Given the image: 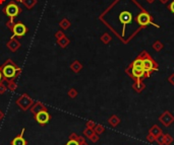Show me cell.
I'll list each match as a JSON object with an SVG mask.
<instances>
[{
    "instance_id": "cell-6",
    "label": "cell",
    "mask_w": 174,
    "mask_h": 145,
    "mask_svg": "<svg viewBox=\"0 0 174 145\" xmlns=\"http://www.w3.org/2000/svg\"><path fill=\"white\" fill-rule=\"evenodd\" d=\"M159 121L162 123L165 127H169L174 122V117L170 112H165L162 116L159 118Z\"/></svg>"
},
{
    "instance_id": "cell-17",
    "label": "cell",
    "mask_w": 174,
    "mask_h": 145,
    "mask_svg": "<svg viewBox=\"0 0 174 145\" xmlns=\"http://www.w3.org/2000/svg\"><path fill=\"white\" fill-rule=\"evenodd\" d=\"M119 123H120V119H119L117 116H115V115L109 119V124H110L111 126H113V127H116Z\"/></svg>"
},
{
    "instance_id": "cell-5",
    "label": "cell",
    "mask_w": 174,
    "mask_h": 145,
    "mask_svg": "<svg viewBox=\"0 0 174 145\" xmlns=\"http://www.w3.org/2000/svg\"><path fill=\"white\" fill-rule=\"evenodd\" d=\"M21 42H19V38H16V37H13V36H12L10 38V40L6 43V47L8 48L9 51H11V52H16V51L21 48Z\"/></svg>"
},
{
    "instance_id": "cell-1",
    "label": "cell",
    "mask_w": 174,
    "mask_h": 145,
    "mask_svg": "<svg viewBox=\"0 0 174 145\" xmlns=\"http://www.w3.org/2000/svg\"><path fill=\"white\" fill-rule=\"evenodd\" d=\"M0 70H1L3 78H5L8 81H12V80L19 75V73L21 72V68H19V66H16V64L13 63V61L10 60V59H8V60L0 67Z\"/></svg>"
},
{
    "instance_id": "cell-22",
    "label": "cell",
    "mask_w": 174,
    "mask_h": 145,
    "mask_svg": "<svg viewBox=\"0 0 174 145\" xmlns=\"http://www.w3.org/2000/svg\"><path fill=\"white\" fill-rule=\"evenodd\" d=\"M64 36H65V34H64L62 31H57L56 33H55V35H54V37H55V39H56L57 41H58L59 39L63 38Z\"/></svg>"
},
{
    "instance_id": "cell-14",
    "label": "cell",
    "mask_w": 174,
    "mask_h": 145,
    "mask_svg": "<svg viewBox=\"0 0 174 145\" xmlns=\"http://www.w3.org/2000/svg\"><path fill=\"white\" fill-rule=\"evenodd\" d=\"M149 133L152 134L153 136H155L156 138H157L159 135L162 133V130H161V128L159 126H157V125H154V126L152 127L150 130H149Z\"/></svg>"
},
{
    "instance_id": "cell-8",
    "label": "cell",
    "mask_w": 174,
    "mask_h": 145,
    "mask_svg": "<svg viewBox=\"0 0 174 145\" xmlns=\"http://www.w3.org/2000/svg\"><path fill=\"white\" fill-rule=\"evenodd\" d=\"M131 19H133V15H131V13L128 11H122L119 14V21H120V23L123 24L130 23Z\"/></svg>"
},
{
    "instance_id": "cell-24",
    "label": "cell",
    "mask_w": 174,
    "mask_h": 145,
    "mask_svg": "<svg viewBox=\"0 0 174 145\" xmlns=\"http://www.w3.org/2000/svg\"><path fill=\"white\" fill-rule=\"evenodd\" d=\"M133 87H135V89L138 90V92H141V90L144 88V84H141V83H136V84Z\"/></svg>"
},
{
    "instance_id": "cell-19",
    "label": "cell",
    "mask_w": 174,
    "mask_h": 145,
    "mask_svg": "<svg viewBox=\"0 0 174 145\" xmlns=\"http://www.w3.org/2000/svg\"><path fill=\"white\" fill-rule=\"evenodd\" d=\"M173 142V137L170 134H165V139H164V145H171Z\"/></svg>"
},
{
    "instance_id": "cell-15",
    "label": "cell",
    "mask_w": 174,
    "mask_h": 145,
    "mask_svg": "<svg viewBox=\"0 0 174 145\" xmlns=\"http://www.w3.org/2000/svg\"><path fill=\"white\" fill-rule=\"evenodd\" d=\"M57 43H58V45L61 47V48H66L68 45H69V43H70V41H69V39L67 38L66 36H64L63 38H61V39H59L58 41H57Z\"/></svg>"
},
{
    "instance_id": "cell-27",
    "label": "cell",
    "mask_w": 174,
    "mask_h": 145,
    "mask_svg": "<svg viewBox=\"0 0 174 145\" xmlns=\"http://www.w3.org/2000/svg\"><path fill=\"white\" fill-rule=\"evenodd\" d=\"M68 94L70 95L71 97H76V90H74V89H71L70 92H68Z\"/></svg>"
},
{
    "instance_id": "cell-7",
    "label": "cell",
    "mask_w": 174,
    "mask_h": 145,
    "mask_svg": "<svg viewBox=\"0 0 174 145\" xmlns=\"http://www.w3.org/2000/svg\"><path fill=\"white\" fill-rule=\"evenodd\" d=\"M17 104L21 105V109L27 110L30 105L33 104V100H31V97H29L27 94H24V95H23V97H21V99L17 100Z\"/></svg>"
},
{
    "instance_id": "cell-2",
    "label": "cell",
    "mask_w": 174,
    "mask_h": 145,
    "mask_svg": "<svg viewBox=\"0 0 174 145\" xmlns=\"http://www.w3.org/2000/svg\"><path fill=\"white\" fill-rule=\"evenodd\" d=\"M2 12L9 18L8 19L9 21L13 23L14 18H17V16L21 13V6L17 4L16 1H10V2H8V4H6V5L2 8Z\"/></svg>"
},
{
    "instance_id": "cell-30",
    "label": "cell",
    "mask_w": 174,
    "mask_h": 145,
    "mask_svg": "<svg viewBox=\"0 0 174 145\" xmlns=\"http://www.w3.org/2000/svg\"><path fill=\"white\" fill-rule=\"evenodd\" d=\"M170 10L172 11L173 13H174V1L172 2V3L170 4Z\"/></svg>"
},
{
    "instance_id": "cell-4",
    "label": "cell",
    "mask_w": 174,
    "mask_h": 145,
    "mask_svg": "<svg viewBox=\"0 0 174 145\" xmlns=\"http://www.w3.org/2000/svg\"><path fill=\"white\" fill-rule=\"evenodd\" d=\"M35 118H36V121L41 125H45L49 122L50 120V115L47 112L46 110H42L39 111L38 113L35 114Z\"/></svg>"
},
{
    "instance_id": "cell-11",
    "label": "cell",
    "mask_w": 174,
    "mask_h": 145,
    "mask_svg": "<svg viewBox=\"0 0 174 145\" xmlns=\"http://www.w3.org/2000/svg\"><path fill=\"white\" fill-rule=\"evenodd\" d=\"M131 73H133V75L135 76V77L141 78V77H143V76L145 75L146 71H145V69H144V67H135V66H133Z\"/></svg>"
},
{
    "instance_id": "cell-3",
    "label": "cell",
    "mask_w": 174,
    "mask_h": 145,
    "mask_svg": "<svg viewBox=\"0 0 174 145\" xmlns=\"http://www.w3.org/2000/svg\"><path fill=\"white\" fill-rule=\"evenodd\" d=\"M9 29H11L12 36L16 37V38H21V37H24L29 31L28 26H27L24 23H21V21L13 23H12V26L9 28Z\"/></svg>"
},
{
    "instance_id": "cell-20",
    "label": "cell",
    "mask_w": 174,
    "mask_h": 145,
    "mask_svg": "<svg viewBox=\"0 0 174 145\" xmlns=\"http://www.w3.org/2000/svg\"><path fill=\"white\" fill-rule=\"evenodd\" d=\"M164 139H165V134L161 133L159 136L156 138L155 142L157 143L158 145H164Z\"/></svg>"
},
{
    "instance_id": "cell-18",
    "label": "cell",
    "mask_w": 174,
    "mask_h": 145,
    "mask_svg": "<svg viewBox=\"0 0 174 145\" xmlns=\"http://www.w3.org/2000/svg\"><path fill=\"white\" fill-rule=\"evenodd\" d=\"M81 67H83V66H81V64L79 63L78 61H74V62L70 65V68L74 71V72H78V71L81 69Z\"/></svg>"
},
{
    "instance_id": "cell-32",
    "label": "cell",
    "mask_w": 174,
    "mask_h": 145,
    "mask_svg": "<svg viewBox=\"0 0 174 145\" xmlns=\"http://www.w3.org/2000/svg\"><path fill=\"white\" fill-rule=\"evenodd\" d=\"M5 1H6V0H0V5H2V4H3Z\"/></svg>"
},
{
    "instance_id": "cell-26",
    "label": "cell",
    "mask_w": 174,
    "mask_h": 145,
    "mask_svg": "<svg viewBox=\"0 0 174 145\" xmlns=\"http://www.w3.org/2000/svg\"><path fill=\"white\" fill-rule=\"evenodd\" d=\"M96 131H97V133H102V132L104 131V128L102 126H98L96 128Z\"/></svg>"
},
{
    "instance_id": "cell-10",
    "label": "cell",
    "mask_w": 174,
    "mask_h": 145,
    "mask_svg": "<svg viewBox=\"0 0 174 145\" xmlns=\"http://www.w3.org/2000/svg\"><path fill=\"white\" fill-rule=\"evenodd\" d=\"M143 64H144V69H145L146 73L147 72H150L155 68V64H154L153 61L151 60V59L149 58H146L143 60Z\"/></svg>"
},
{
    "instance_id": "cell-12",
    "label": "cell",
    "mask_w": 174,
    "mask_h": 145,
    "mask_svg": "<svg viewBox=\"0 0 174 145\" xmlns=\"http://www.w3.org/2000/svg\"><path fill=\"white\" fill-rule=\"evenodd\" d=\"M21 3L24 4V6L26 7L27 9H33L35 6L38 3V0H23Z\"/></svg>"
},
{
    "instance_id": "cell-9",
    "label": "cell",
    "mask_w": 174,
    "mask_h": 145,
    "mask_svg": "<svg viewBox=\"0 0 174 145\" xmlns=\"http://www.w3.org/2000/svg\"><path fill=\"white\" fill-rule=\"evenodd\" d=\"M136 21H138V24H141V26H147V24L150 23L151 18H150V15H149L148 13L143 12V13L138 14V18H136Z\"/></svg>"
},
{
    "instance_id": "cell-23",
    "label": "cell",
    "mask_w": 174,
    "mask_h": 145,
    "mask_svg": "<svg viewBox=\"0 0 174 145\" xmlns=\"http://www.w3.org/2000/svg\"><path fill=\"white\" fill-rule=\"evenodd\" d=\"M146 138H147V141H148L149 143H154V142H155V140H156V137L153 136V135L150 134V133L147 135Z\"/></svg>"
},
{
    "instance_id": "cell-13",
    "label": "cell",
    "mask_w": 174,
    "mask_h": 145,
    "mask_svg": "<svg viewBox=\"0 0 174 145\" xmlns=\"http://www.w3.org/2000/svg\"><path fill=\"white\" fill-rule=\"evenodd\" d=\"M11 145H27L26 140H24V138L23 137V133L12 140Z\"/></svg>"
},
{
    "instance_id": "cell-33",
    "label": "cell",
    "mask_w": 174,
    "mask_h": 145,
    "mask_svg": "<svg viewBox=\"0 0 174 145\" xmlns=\"http://www.w3.org/2000/svg\"><path fill=\"white\" fill-rule=\"evenodd\" d=\"M16 2H21L23 0H16Z\"/></svg>"
},
{
    "instance_id": "cell-31",
    "label": "cell",
    "mask_w": 174,
    "mask_h": 145,
    "mask_svg": "<svg viewBox=\"0 0 174 145\" xmlns=\"http://www.w3.org/2000/svg\"><path fill=\"white\" fill-rule=\"evenodd\" d=\"M2 79H3V76H2V73H1V70H0V83H1Z\"/></svg>"
},
{
    "instance_id": "cell-25",
    "label": "cell",
    "mask_w": 174,
    "mask_h": 145,
    "mask_svg": "<svg viewBox=\"0 0 174 145\" xmlns=\"http://www.w3.org/2000/svg\"><path fill=\"white\" fill-rule=\"evenodd\" d=\"M66 145H79V144L78 143V141H76V140H69Z\"/></svg>"
},
{
    "instance_id": "cell-28",
    "label": "cell",
    "mask_w": 174,
    "mask_h": 145,
    "mask_svg": "<svg viewBox=\"0 0 174 145\" xmlns=\"http://www.w3.org/2000/svg\"><path fill=\"white\" fill-rule=\"evenodd\" d=\"M102 41H103L104 43H108V41H109V37H108V36H106V35H104L103 37H102Z\"/></svg>"
},
{
    "instance_id": "cell-29",
    "label": "cell",
    "mask_w": 174,
    "mask_h": 145,
    "mask_svg": "<svg viewBox=\"0 0 174 145\" xmlns=\"http://www.w3.org/2000/svg\"><path fill=\"white\" fill-rule=\"evenodd\" d=\"M169 81L172 83V84H174V74H173V75H171L170 77H169Z\"/></svg>"
},
{
    "instance_id": "cell-21",
    "label": "cell",
    "mask_w": 174,
    "mask_h": 145,
    "mask_svg": "<svg viewBox=\"0 0 174 145\" xmlns=\"http://www.w3.org/2000/svg\"><path fill=\"white\" fill-rule=\"evenodd\" d=\"M42 110H45V108L43 107V105H42V104H40V103H38V104L35 105L34 109L32 110V111H34V113L36 114V113H38L39 111H42Z\"/></svg>"
},
{
    "instance_id": "cell-16",
    "label": "cell",
    "mask_w": 174,
    "mask_h": 145,
    "mask_svg": "<svg viewBox=\"0 0 174 145\" xmlns=\"http://www.w3.org/2000/svg\"><path fill=\"white\" fill-rule=\"evenodd\" d=\"M70 21H68L67 18H63L62 21H60V23H59V26L62 29H68L70 28Z\"/></svg>"
}]
</instances>
